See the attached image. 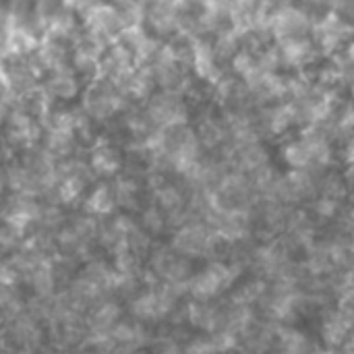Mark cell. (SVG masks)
Returning <instances> with one entry per match:
<instances>
[{
    "label": "cell",
    "mask_w": 354,
    "mask_h": 354,
    "mask_svg": "<svg viewBox=\"0 0 354 354\" xmlns=\"http://www.w3.org/2000/svg\"><path fill=\"white\" fill-rule=\"evenodd\" d=\"M241 270L236 263L228 259H212L203 270L191 276L187 288L193 295L195 301H212L222 297V292L234 284V280L241 276Z\"/></svg>",
    "instance_id": "cell-1"
},
{
    "label": "cell",
    "mask_w": 354,
    "mask_h": 354,
    "mask_svg": "<svg viewBox=\"0 0 354 354\" xmlns=\"http://www.w3.org/2000/svg\"><path fill=\"white\" fill-rule=\"evenodd\" d=\"M354 332V326L351 324V319L338 309L332 307L324 313L322 319V336L324 342L328 344V348H340L344 346V342L348 340V336Z\"/></svg>",
    "instance_id": "cell-2"
},
{
    "label": "cell",
    "mask_w": 354,
    "mask_h": 354,
    "mask_svg": "<svg viewBox=\"0 0 354 354\" xmlns=\"http://www.w3.org/2000/svg\"><path fill=\"white\" fill-rule=\"evenodd\" d=\"M342 348H344L348 354H354V332L348 336V340L344 342V346H342Z\"/></svg>",
    "instance_id": "cell-3"
},
{
    "label": "cell",
    "mask_w": 354,
    "mask_h": 354,
    "mask_svg": "<svg viewBox=\"0 0 354 354\" xmlns=\"http://www.w3.org/2000/svg\"><path fill=\"white\" fill-rule=\"evenodd\" d=\"M322 354H348V353L340 346V348H328V351H324Z\"/></svg>",
    "instance_id": "cell-4"
}]
</instances>
